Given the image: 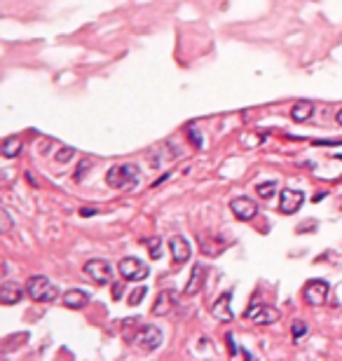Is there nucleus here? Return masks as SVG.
I'll return each instance as SVG.
<instances>
[{"instance_id": "nucleus-3", "label": "nucleus", "mask_w": 342, "mask_h": 361, "mask_svg": "<svg viewBox=\"0 0 342 361\" xmlns=\"http://www.w3.org/2000/svg\"><path fill=\"white\" fill-rule=\"evenodd\" d=\"M129 343H136L141 349H146V352H155V349H159L162 343H164V333H162V329H157V326H141L134 336L129 338Z\"/></svg>"}, {"instance_id": "nucleus-25", "label": "nucleus", "mask_w": 342, "mask_h": 361, "mask_svg": "<svg viewBox=\"0 0 342 361\" xmlns=\"http://www.w3.org/2000/svg\"><path fill=\"white\" fill-rule=\"evenodd\" d=\"M110 293H113V298H122V284H117V282H113V288H110Z\"/></svg>"}, {"instance_id": "nucleus-23", "label": "nucleus", "mask_w": 342, "mask_h": 361, "mask_svg": "<svg viewBox=\"0 0 342 361\" xmlns=\"http://www.w3.org/2000/svg\"><path fill=\"white\" fill-rule=\"evenodd\" d=\"M0 218H3V227H0V230H3V233H10V230H12V218H10V211H7V209H3V211H0Z\"/></svg>"}, {"instance_id": "nucleus-18", "label": "nucleus", "mask_w": 342, "mask_h": 361, "mask_svg": "<svg viewBox=\"0 0 342 361\" xmlns=\"http://www.w3.org/2000/svg\"><path fill=\"white\" fill-rule=\"evenodd\" d=\"M277 188H279V183H277V181H267V183H260V185H258V195L263 197V200H269V197L277 192Z\"/></svg>"}, {"instance_id": "nucleus-9", "label": "nucleus", "mask_w": 342, "mask_h": 361, "mask_svg": "<svg viewBox=\"0 0 342 361\" xmlns=\"http://www.w3.org/2000/svg\"><path fill=\"white\" fill-rule=\"evenodd\" d=\"M169 253H171V258H174V263L176 265L188 263L190 256H192V246H190L188 237H183V235H174V237L169 239Z\"/></svg>"}, {"instance_id": "nucleus-24", "label": "nucleus", "mask_w": 342, "mask_h": 361, "mask_svg": "<svg viewBox=\"0 0 342 361\" xmlns=\"http://www.w3.org/2000/svg\"><path fill=\"white\" fill-rule=\"evenodd\" d=\"M89 167H92V162H82V165H80V169H78V174H75V181H80V178H82V176H85V172H87V169H89Z\"/></svg>"}, {"instance_id": "nucleus-8", "label": "nucleus", "mask_w": 342, "mask_h": 361, "mask_svg": "<svg viewBox=\"0 0 342 361\" xmlns=\"http://www.w3.org/2000/svg\"><path fill=\"white\" fill-rule=\"evenodd\" d=\"M230 211L234 214V218L244 220V223H249V220H253L258 216V204L251 200V197H234L232 202H230Z\"/></svg>"}, {"instance_id": "nucleus-11", "label": "nucleus", "mask_w": 342, "mask_h": 361, "mask_svg": "<svg viewBox=\"0 0 342 361\" xmlns=\"http://www.w3.org/2000/svg\"><path fill=\"white\" fill-rule=\"evenodd\" d=\"M207 277H209V268H204L202 263H197L195 268H192V272H190V279H188V284H185L183 293L185 296H197L204 286H207Z\"/></svg>"}, {"instance_id": "nucleus-6", "label": "nucleus", "mask_w": 342, "mask_h": 361, "mask_svg": "<svg viewBox=\"0 0 342 361\" xmlns=\"http://www.w3.org/2000/svg\"><path fill=\"white\" fill-rule=\"evenodd\" d=\"M328 282L326 279H310V282L305 284V288H302V298H305L307 305L312 307H319V305H324L326 298H328Z\"/></svg>"}, {"instance_id": "nucleus-27", "label": "nucleus", "mask_w": 342, "mask_h": 361, "mask_svg": "<svg viewBox=\"0 0 342 361\" xmlns=\"http://www.w3.org/2000/svg\"><path fill=\"white\" fill-rule=\"evenodd\" d=\"M227 343H230V354H237V347H234V336L232 333H227Z\"/></svg>"}, {"instance_id": "nucleus-28", "label": "nucleus", "mask_w": 342, "mask_h": 361, "mask_svg": "<svg viewBox=\"0 0 342 361\" xmlns=\"http://www.w3.org/2000/svg\"><path fill=\"white\" fill-rule=\"evenodd\" d=\"M337 124H340V127H342V108L337 110Z\"/></svg>"}, {"instance_id": "nucleus-10", "label": "nucleus", "mask_w": 342, "mask_h": 361, "mask_svg": "<svg viewBox=\"0 0 342 361\" xmlns=\"http://www.w3.org/2000/svg\"><path fill=\"white\" fill-rule=\"evenodd\" d=\"M305 202V192H300V190H293V188H286L281 190V200H279V211L286 216H293L295 211H300Z\"/></svg>"}, {"instance_id": "nucleus-5", "label": "nucleus", "mask_w": 342, "mask_h": 361, "mask_svg": "<svg viewBox=\"0 0 342 361\" xmlns=\"http://www.w3.org/2000/svg\"><path fill=\"white\" fill-rule=\"evenodd\" d=\"M117 270H120L122 279H127V282H141V279H146V277L150 275L148 265L143 263V260H139V258H134V256L122 258L120 265H117Z\"/></svg>"}, {"instance_id": "nucleus-26", "label": "nucleus", "mask_w": 342, "mask_h": 361, "mask_svg": "<svg viewBox=\"0 0 342 361\" xmlns=\"http://www.w3.org/2000/svg\"><path fill=\"white\" fill-rule=\"evenodd\" d=\"M96 214H98V209H92V207L80 209V216H82V218H89V216H96Z\"/></svg>"}, {"instance_id": "nucleus-20", "label": "nucleus", "mask_w": 342, "mask_h": 361, "mask_svg": "<svg viewBox=\"0 0 342 361\" xmlns=\"http://www.w3.org/2000/svg\"><path fill=\"white\" fill-rule=\"evenodd\" d=\"M159 246H162V239L159 237H153L148 242V251H150V258H153V260L162 258V249H159Z\"/></svg>"}, {"instance_id": "nucleus-19", "label": "nucleus", "mask_w": 342, "mask_h": 361, "mask_svg": "<svg viewBox=\"0 0 342 361\" xmlns=\"http://www.w3.org/2000/svg\"><path fill=\"white\" fill-rule=\"evenodd\" d=\"M307 331H310V326H307V321H302V319H295L293 326H291V333H293L295 343H298L302 336H307Z\"/></svg>"}, {"instance_id": "nucleus-14", "label": "nucleus", "mask_w": 342, "mask_h": 361, "mask_svg": "<svg viewBox=\"0 0 342 361\" xmlns=\"http://www.w3.org/2000/svg\"><path fill=\"white\" fill-rule=\"evenodd\" d=\"M21 298H24V288L17 282H5L0 286V303L3 305H17Z\"/></svg>"}, {"instance_id": "nucleus-15", "label": "nucleus", "mask_w": 342, "mask_h": 361, "mask_svg": "<svg viewBox=\"0 0 342 361\" xmlns=\"http://www.w3.org/2000/svg\"><path fill=\"white\" fill-rule=\"evenodd\" d=\"M63 305L71 310H82L85 305H89V293L82 288H71L63 293Z\"/></svg>"}, {"instance_id": "nucleus-16", "label": "nucleus", "mask_w": 342, "mask_h": 361, "mask_svg": "<svg viewBox=\"0 0 342 361\" xmlns=\"http://www.w3.org/2000/svg\"><path fill=\"white\" fill-rule=\"evenodd\" d=\"M312 113H314V104H312V101H307V99L298 101V104L291 108V117H293L295 122H305L307 117H312Z\"/></svg>"}, {"instance_id": "nucleus-12", "label": "nucleus", "mask_w": 342, "mask_h": 361, "mask_svg": "<svg viewBox=\"0 0 342 361\" xmlns=\"http://www.w3.org/2000/svg\"><path fill=\"white\" fill-rule=\"evenodd\" d=\"M174 307H176V296L171 293V291H162V293L157 296V300H155V305L150 312H153L155 317H166V314L174 312Z\"/></svg>"}, {"instance_id": "nucleus-13", "label": "nucleus", "mask_w": 342, "mask_h": 361, "mask_svg": "<svg viewBox=\"0 0 342 361\" xmlns=\"http://www.w3.org/2000/svg\"><path fill=\"white\" fill-rule=\"evenodd\" d=\"M230 300H232V293H223L214 305H211V314H214L218 321H232V307H230Z\"/></svg>"}, {"instance_id": "nucleus-4", "label": "nucleus", "mask_w": 342, "mask_h": 361, "mask_svg": "<svg viewBox=\"0 0 342 361\" xmlns=\"http://www.w3.org/2000/svg\"><path fill=\"white\" fill-rule=\"evenodd\" d=\"M244 317L251 319L253 324H275L281 314H279L277 307L267 305V303H258V300H253V303L249 305V310L244 312Z\"/></svg>"}, {"instance_id": "nucleus-7", "label": "nucleus", "mask_w": 342, "mask_h": 361, "mask_svg": "<svg viewBox=\"0 0 342 361\" xmlns=\"http://www.w3.org/2000/svg\"><path fill=\"white\" fill-rule=\"evenodd\" d=\"M85 272H87V277H92L96 284H110V279H113V265H110L108 260H104V258L87 260Z\"/></svg>"}, {"instance_id": "nucleus-17", "label": "nucleus", "mask_w": 342, "mask_h": 361, "mask_svg": "<svg viewBox=\"0 0 342 361\" xmlns=\"http://www.w3.org/2000/svg\"><path fill=\"white\" fill-rule=\"evenodd\" d=\"M21 148H24V143H21L19 136H7L5 141H3V155H5L7 159H12L21 153Z\"/></svg>"}, {"instance_id": "nucleus-21", "label": "nucleus", "mask_w": 342, "mask_h": 361, "mask_svg": "<svg viewBox=\"0 0 342 361\" xmlns=\"http://www.w3.org/2000/svg\"><path fill=\"white\" fill-rule=\"evenodd\" d=\"M73 155H75V148L63 146V148H59V153H56V162H59V165H66V162L73 159Z\"/></svg>"}, {"instance_id": "nucleus-22", "label": "nucleus", "mask_w": 342, "mask_h": 361, "mask_svg": "<svg viewBox=\"0 0 342 361\" xmlns=\"http://www.w3.org/2000/svg\"><path fill=\"white\" fill-rule=\"evenodd\" d=\"M146 293H148V288H146V286H139L136 291H131V296H129V305H139Z\"/></svg>"}, {"instance_id": "nucleus-1", "label": "nucleus", "mask_w": 342, "mask_h": 361, "mask_svg": "<svg viewBox=\"0 0 342 361\" xmlns=\"http://www.w3.org/2000/svg\"><path fill=\"white\" fill-rule=\"evenodd\" d=\"M26 293L31 296V300H36V303H54L59 298V288L49 282L45 275H33L26 282Z\"/></svg>"}, {"instance_id": "nucleus-2", "label": "nucleus", "mask_w": 342, "mask_h": 361, "mask_svg": "<svg viewBox=\"0 0 342 361\" xmlns=\"http://www.w3.org/2000/svg\"><path fill=\"white\" fill-rule=\"evenodd\" d=\"M106 183L115 190L134 188L139 183V167L136 165H115L106 174Z\"/></svg>"}]
</instances>
